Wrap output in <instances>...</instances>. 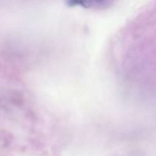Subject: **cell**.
<instances>
[]
</instances>
